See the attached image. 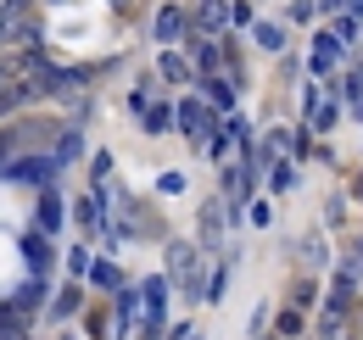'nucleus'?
Segmentation results:
<instances>
[{
	"label": "nucleus",
	"instance_id": "obj_1",
	"mask_svg": "<svg viewBox=\"0 0 363 340\" xmlns=\"http://www.w3.org/2000/svg\"><path fill=\"white\" fill-rule=\"evenodd\" d=\"M168 268L184 279V290H201V279H196V251H190L184 240H174V246H168Z\"/></svg>",
	"mask_w": 363,
	"mask_h": 340
},
{
	"label": "nucleus",
	"instance_id": "obj_2",
	"mask_svg": "<svg viewBox=\"0 0 363 340\" xmlns=\"http://www.w3.org/2000/svg\"><path fill=\"white\" fill-rule=\"evenodd\" d=\"M17 28H23V0H11V6L0 11V45L17 40Z\"/></svg>",
	"mask_w": 363,
	"mask_h": 340
},
{
	"label": "nucleus",
	"instance_id": "obj_3",
	"mask_svg": "<svg viewBox=\"0 0 363 340\" xmlns=\"http://www.w3.org/2000/svg\"><path fill=\"white\" fill-rule=\"evenodd\" d=\"M184 128H190V134H201V128H207V112H201V101H184Z\"/></svg>",
	"mask_w": 363,
	"mask_h": 340
},
{
	"label": "nucleus",
	"instance_id": "obj_4",
	"mask_svg": "<svg viewBox=\"0 0 363 340\" xmlns=\"http://www.w3.org/2000/svg\"><path fill=\"white\" fill-rule=\"evenodd\" d=\"M341 50H335V40H318V50H313V67H330Z\"/></svg>",
	"mask_w": 363,
	"mask_h": 340
},
{
	"label": "nucleus",
	"instance_id": "obj_5",
	"mask_svg": "<svg viewBox=\"0 0 363 340\" xmlns=\"http://www.w3.org/2000/svg\"><path fill=\"white\" fill-rule=\"evenodd\" d=\"M157 34H162V40H174V34H179V11H162V23H157Z\"/></svg>",
	"mask_w": 363,
	"mask_h": 340
},
{
	"label": "nucleus",
	"instance_id": "obj_6",
	"mask_svg": "<svg viewBox=\"0 0 363 340\" xmlns=\"http://www.w3.org/2000/svg\"><path fill=\"white\" fill-rule=\"evenodd\" d=\"M201 23H207V28H218V23H224V6H218V0H207V11H201Z\"/></svg>",
	"mask_w": 363,
	"mask_h": 340
},
{
	"label": "nucleus",
	"instance_id": "obj_7",
	"mask_svg": "<svg viewBox=\"0 0 363 340\" xmlns=\"http://www.w3.org/2000/svg\"><path fill=\"white\" fill-rule=\"evenodd\" d=\"M358 201H363V178H358Z\"/></svg>",
	"mask_w": 363,
	"mask_h": 340
}]
</instances>
